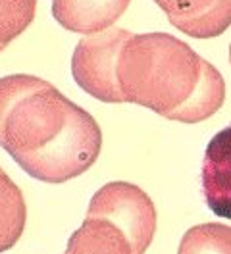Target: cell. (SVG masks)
<instances>
[{
	"mask_svg": "<svg viewBox=\"0 0 231 254\" xmlns=\"http://www.w3.org/2000/svg\"><path fill=\"white\" fill-rule=\"evenodd\" d=\"M0 146L31 177L64 183L96 162L102 133L54 85L14 73L0 79Z\"/></svg>",
	"mask_w": 231,
	"mask_h": 254,
	"instance_id": "6da1fadb",
	"label": "cell"
},
{
	"mask_svg": "<svg viewBox=\"0 0 231 254\" xmlns=\"http://www.w3.org/2000/svg\"><path fill=\"white\" fill-rule=\"evenodd\" d=\"M116 79L123 102L171 122L199 124L226 102L222 73L168 33H131L118 54Z\"/></svg>",
	"mask_w": 231,
	"mask_h": 254,
	"instance_id": "7a4b0ae2",
	"label": "cell"
},
{
	"mask_svg": "<svg viewBox=\"0 0 231 254\" xmlns=\"http://www.w3.org/2000/svg\"><path fill=\"white\" fill-rule=\"evenodd\" d=\"M87 216L118 225L131 241L135 254H145L156 231V208L151 196L127 181H112L94 192Z\"/></svg>",
	"mask_w": 231,
	"mask_h": 254,
	"instance_id": "3957f363",
	"label": "cell"
},
{
	"mask_svg": "<svg viewBox=\"0 0 231 254\" xmlns=\"http://www.w3.org/2000/svg\"><path fill=\"white\" fill-rule=\"evenodd\" d=\"M131 33L110 27L83 37L72 56V75L76 83L91 96L102 102H123L116 67L118 54Z\"/></svg>",
	"mask_w": 231,
	"mask_h": 254,
	"instance_id": "277c9868",
	"label": "cell"
},
{
	"mask_svg": "<svg viewBox=\"0 0 231 254\" xmlns=\"http://www.w3.org/2000/svg\"><path fill=\"white\" fill-rule=\"evenodd\" d=\"M169 23L195 39H212L231 25V0H154Z\"/></svg>",
	"mask_w": 231,
	"mask_h": 254,
	"instance_id": "5b68a950",
	"label": "cell"
},
{
	"mask_svg": "<svg viewBox=\"0 0 231 254\" xmlns=\"http://www.w3.org/2000/svg\"><path fill=\"white\" fill-rule=\"evenodd\" d=\"M202 194L216 216L231 220V126L216 133L204 150Z\"/></svg>",
	"mask_w": 231,
	"mask_h": 254,
	"instance_id": "8992f818",
	"label": "cell"
},
{
	"mask_svg": "<svg viewBox=\"0 0 231 254\" xmlns=\"http://www.w3.org/2000/svg\"><path fill=\"white\" fill-rule=\"evenodd\" d=\"M131 0H52V16L62 27L92 35L108 29Z\"/></svg>",
	"mask_w": 231,
	"mask_h": 254,
	"instance_id": "52a82bcc",
	"label": "cell"
},
{
	"mask_svg": "<svg viewBox=\"0 0 231 254\" xmlns=\"http://www.w3.org/2000/svg\"><path fill=\"white\" fill-rule=\"evenodd\" d=\"M64 254H135V249L118 225L87 216L83 225L70 237Z\"/></svg>",
	"mask_w": 231,
	"mask_h": 254,
	"instance_id": "ba28073f",
	"label": "cell"
},
{
	"mask_svg": "<svg viewBox=\"0 0 231 254\" xmlns=\"http://www.w3.org/2000/svg\"><path fill=\"white\" fill-rule=\"evenodd\" d=\"M27 220V206L21 190L0 168V254L19 241Z\"/></svg>",
	"mask_w": 231,
	"mask_h": 254,
	"instance_id": "9c48e42d",
	"label": "cell"
},
{
	"mask_svg": "<svg viewBox=\"0 0 231 254\" xmlns=\"http://www.w3.org/2000/svg\"><path fill=\"white\" fill-rule=\"evenodd\" d=\"M177 254H231V227L224 223H200L183 235Z\"/></svg>",
	"mask_w": 231,
	"mask_h": 254,
	"instance_id": "30bf717a",
	"label": "cell"
},
{
	"mask_svg": "<svg viewBox=\"0 0 231 254\" xmlns=\"http://www.w3.org/2000/svg\"><path fill=\"white\" fill-rule=\"evenodd\" d=\"M35 8L37 0H0V50L29 27Z\"/></svg>",
	"mask_w": 231,
	"mask_h": 254,
	"instance_id": "8fae6325",
	"label": "cell"
},
{
	"mask_svg": "<svg viewBox=\"0 0 231 254\" xmlns=\"http://www.w3.org/2000/svg\"><path fill=\"white\" fill-rule=\"evenodd\" d=\"M230 62H231V45H230Z\"/></svg>",
	"mask_w": 231,
	"mask_h": 254,
	"instance_id": "7c38bea8",
	"label": "cell"
}]
</instances>
